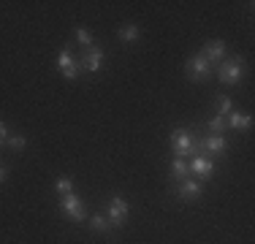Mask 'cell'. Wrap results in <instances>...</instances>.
<instances>
[{"mask_svg": "<svg viewBox=\"0 0 255 244\" xmlns=\"http://www.w3.org/2000/svg\"><path fill=\"white\" fill-rule=\"evenodd\" d=\"M5 176H8V171H5L3 166H0V182H5Z\"/></svg>", "mask_w": 255, "mask_h": 244, "instance_id": "cell-21", "label": "cell"}, {"mask_svg": "<svg viewBox=\"0 0 255 244\" xmlns=\"http://www.w3.org/2000/svg\"><path fill=\"white\" fill-rule=\"evenodd\" d=\"M185 71H187V76L196 79V82H206V79L215 73V65H212L204 54H193V57L185 63Z\"/></svg>", "mask_w": 255, "mask_h": 244, "instance_id": "cell-1", "label": "cell"}, {"mask_svg": "<svg viewBox=\"0 0 255 244\" xmlns=\"http://www.w3.org/2000/svg\"><path fill=\"white\" fill-rule=\"evenodd\" d=\"M5 146H8V149H14V152H22L27 146V138L22 136V133H8V141H5Z\"/></svg>", "mask_w": 255, "mask_h": 244, "instance_id": "cell-16", "label": "cell"}, {"mask_svg": "<svg viewBox=\"0 0 255 244\" xmlns=\"http://www.w3.org/2000/svg\"><path fill=\"white\" fill-rule=\"evenodd\" d=\"M187 176H190V166H187L182 157H174V163H171V179L182 182V179H187Z\"/></svg>", "mask_w": 255, "mask_h": 244, "instance_id": "cell-12", "label": "cell"}, {"mask_svg": "<svg viewBox=\"0 0 255 244\" xmlns=\"http://www.w3.org/2000/svg\"><path fill=\"white\" fill-rule=\"evenodd\" d=\"M103 57H106V54H103V49L101 46H90V49H84V60H82V68L84 71H90V73H95L103 65Z\"/></svg>", "mask_w": 255, "mask_h": 244, "instance_id": "cell-7", "label": "cell"}, {"mask_svg": "<svg viewBox=\"0 0 255 244\" xmlns=\"http://www.w3.org/2000/svg\"><path fill=\"white\" fill-rule=\"evenodd\" d=\"M193 130L187 127H177L171 133V149H174V157H190L193 155Z\"/></svg>", "mask_w": 255, "mask_h": 244, "instance_id": "cell-2", "label": "cell"}, {"mask_svg": "<svg viewBox=\"0 0 255 244\" xmlns=\"http://www.w3.org/2000/svg\"><path fill=\"white\" fill-rule=\"evenodd\" d=\"M179 198H185V201H196V198H201V182H196V179H182L179 182Z\"/></svg>", "mask_w": 255, "mask_h": 244, "instance_id": "cell-8", "label": "cell"}, {"mask_svg": "<svg viewBox=\"0 0 255 244\" xmlns=\"http://www.w3.org/2000/svg\"><path fill=\"white\" fill-rule=\"evenodd\" d=\"M5 141H8V127H5L3 122H0V146H3Z\"/></svg>", "mask_w": 255, "mask_h": 244, "instance_id": "cell-20", "label": "cell"}, {"mask_svg": "<svg viewBox=\"0 0 255 244\" xmlns=\"http://www.w3.org/2000/svg\"><path fill=\"white\" fill-rule=\"evenodd\" d=\"M128 212H130L128 201L123 198V195H114V198L109 201V220H112V228H120V225H123V220L128 217Z\"/></svg>", "mask_w": 255, "mask_h": 244, "instance_id": "cell-5", "label": "cell"}, {"mask_svg": "<svg viewBox=\"0 0 255 244\" xmlns=\"http://www.w3.org/2000/svg\"><path fill=\"white\" fill-rule=\"evenodd\" d=\"M60 212H65V215H71V217L76 220V223H82V220H84L82 198H79L76 193H65V195H60Z\"/></svg>", "mask_w": 255, "mask_h": 244, "instance_id": "cell-4", "label": "cell"}, {"mask_svg": "<svg viewBox=\"0 0 255 244\" xmlns=\"http://www.w3.org/2000/svg\"><path fill=\"white\" fill-rule=\"evenodd\" d=\"M226 122H228V127H234V130H250V125H253V117L247 112H231L228 117H226Z\"/></svg>", "mask_w": 255, "mask_h": 244, "instance_id": "cell-9", "label": "cell"}, {"mask_svg": "<svg viewBox=\"0 0 255 244\" xmlns=\"http://www.w3.org/2000/svg\"><path fill=\"white\" fill-rule=\"evenodd\" d=\"M71 187H74V182H71L68 176H60V179H57V193H60V195H65V193H74Z\"/></svg>", "mask_w": 255, "mask_h": 244, "instance_id": "cell-19", "label": "cell"}, {"mask_svg": "<svg viewBox=\"0 0 255 244\" xmlns=\"http://www.w3.org/2000/svg\"><path fill=\"white\" fill-rule=\"evenodd\" d=\"M204 57L209 60L212 65L217 63V60H223V54H226V41H209V44L204 46Z\"/></svg>", "mask_w": 255, "mask_h": 244, "instance_id": "cell-10", "label": "cell"}, {"mask_svg": "<svg viewBox=\"0 0 255 244\" xmlns=\"http://www.w3.org/2000/svg\"><path fill=\"white\" fill-rule=\"evenodd\" d=\"M187 166H190V174L196 176H209L215 171V163L209 157H193V163H187Z\"/></svg>", "mask_w": 255, "mask_h": 244, "instance_id": "cell-11", "label": "cell"}, {"mask_svg": "<svg viewBox=\"0 0 255 244\" xmlns=\"http://www.w3.org/2000/svg\"><path fill=\"white\" fill-rule=\"evenodd\" d=\"M57 68L63 71V76H65V79H76V76H79V71H82V63H76L74 54H71V49L65 46L63 52L57 54Z\"/></svg>", "mask_w": 255, "mask_h": 244, "instance_id": "cell-6", "label": "cell"}, {"mask_svg": "<svg viewBox=\"0 0 255 244\" xmlns=\"http://www.w3.org/2000/svg\"><path fill=\"white\" fill-rule=\"evenodd\" d=\"M231 112H234V101H231L228 95H223L220 101H217V117H228Z\"/></svg>", "mask_w": 255, "mask_h": 244, "instance_id": "cell-17", "label": "cell"}, {"mask_svg": "<svg viewBox=\"0 0 255 244\" xmlns=\"http://www.w3.org/2000/svg\"><path fill=\"white\" fill-rule=\"evenodd\" d=\"M206 127H209V133H215V136H223V133L228 130V122H226V117H212L206 122Z\"/></svg>", "mask_w": 255, "mask_h": 244, "instance_id": "cell-15", "label": "cell"}, {"mask_svg": "<svg viewBox=\"0 0 255 244\" xmlns=\"http://www.w3.org/2000/svg\"><path fill=\"white\" fill-rule=\"evenodd\" d=\"M242 73H245V63H242L239 57L226 60V63L217 68V82L226 84V87H231V84H236V82L242 79Z\"/></svg>", "mask_w": 255, "mask_h": 244, "instance_id": "cell-3", "label": "cell"}, {"mask_svg": "<svg viewBox=\"0 0 255 244\" xmlns=\"http://www.w3.org/2000/svg\"><path fill=\"white\" fill-rule=\"evenodd\" d=\"M76 41H79V44H82L84 49H90V46H93V35H90V30L76 27Z\"/></svg>", "mask_w": 255, "mask_h": 244, "instance_id": "cell-18", "label": "cell"}, {"mask_svg": "<svg viewBox=\"0 0 255 244\" xmlns=\"http://www.w3.org/2000/svg\"><path fill=\"white\" fill-rule=\"evenodd\" d=\"M90 228H93V231H98V234H106V231L109 228H112V223H109V217H103V215H93V217H90Z\"/></svg>", "mask_w": 255, "mask_h": 244, "instance_id": "cell-14", "label": "cell"}, {"mask_svg": "<svg viewBox=\"0 0 255 244\" xmlns=\"http://www.w3.org/2000/svg\"><path fill=\"white\" fill-rule=\"evenodd\" d=\"M117 35H120V41H125V44H133V41L138 38V27L136 24H123V27L117 30Z\"/></svg>", "mask_w": 255, "mask_h": 244, "instance_id": "cell-13", "label": "cell"}]
</instances>
